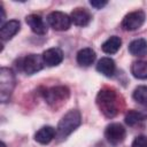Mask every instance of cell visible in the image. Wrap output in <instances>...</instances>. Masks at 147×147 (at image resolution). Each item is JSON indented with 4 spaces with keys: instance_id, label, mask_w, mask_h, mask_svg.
<instances>
[{
    "instance_id": "cell-1",
    "label": "cell",
    "mask_w": 147,
    "mask_h": 147,
    "mask_svg": "<svg viewBox=\"0 0 147 147\" xmlns=\"http://www.w3.org/2000/svg\"><path fill=\"white\" fill-rule=\"evenodd\" d=\"M96 105L100 111L108 118L114 117L118 111L117 96L115 91L110 88L101 90L96 95Z\"/></svg>"
},
{
    "instance_id": "cell-2",
    "label": "cell",
    "mask_w": 147,
    "mask_h": 147,
    "mask_svg": "<svg viewBox=\"0 0 147 147\" xmlns=\"http://www.w3.org/2000/svg\"><path fill=\"white\" fill-rule=\"evenodd\" d=\"M82 122L80 113L76 109L68 111L59 122L56 127V136L60 139H65L71 132H74Z\"/></svg>"
},
{
    "instance_id": "cell-3",
    "label": "cell",
    "mask_w": 147,
    "mask_h": 147,
    "mask_svg": "<svg viewBox=\"0 0 147 147\" xmlns=\"http://www.w3.org/2000/svg\"><path fill=\"white\" fill-rule=\"evenodd\" d=\"M15 86V77L10 69L1 68L0 70V99L2 102H6Z\"/></svg>"
},
{
    "instance_id": "cell-4",
    "label": "cell",
    "mask_w": 147,
    "mask_h": 147,
    "mask_svg": "<svg viewBox=\"0 0 147 147\" xmlns=\"http://www.w3.org/2000/svg\"><path fill=\"white\" fill-rule=\"evenodd\" d=\"M44 60L42 56L38 54H29L25 57L21 59V69L26 75H33L38 71H40L44 67Z\"/></svg>"
},
{
    "instance_id": "cell-5",
    "label": "cell",
    "mask_w": 147,
    "mask_h": 147,
    "mask_svg": "<svg viewBox=\"0 0 147 147\" xmlns=\"http://www.w3.org/2000/svg\"><path fill=\"white\" fill-rule=\"evenodd\" d=\"M47 22L56 31H65L71 25V18L69 15L62 11H52L47 16Z\"/></svg>"
},
{
    "instance_id": "cell-6",
    "label": "cell",
    "mask_w": 147,
    "mask_h": 147,
    "mask_svg": "<svg viewBox=\"0 0 147 147\" xmlns=\"http://www.w3.org/2000/svg\"><path fill=\"white\" fill-rule=\"evenodd\" d=\"M146 15L142 10H136V11H131L127 15H125V17L122 21V28L125 31H134L137 29H139L144 22H145Z\"/></svg>"
},
{
    "instance_id": "cell-7",
    "label": "cell",
    "mask_w": 147,
    "mask_h": 147,
    "mask_svg": "<svg viewBox=\"0 0 147 147\" xmlns=\"http://www.w3.org/2000/svg\"><path fill=\"white\" fill-rule=\"evenodd\" d=\"M125 129L119 123H111L106 127L105 137L107 141L111 145H118L121 144L125 138Z\"/></svg>"
},
{
    "instance_id": "cell-8",
    "label": "cell",
    "mask_w": 147,
    "mask_h": 147,
    "mask_svg": "<svg viewBox=\"0 0 147 147\" xmlns=\"http://www.w3.org/2000/svg\"><path fill=\"white\" fill-rule=\"evenodd\" d=\"M44 96L49 105H54L56 102L65 101L69 98V90L65 86L52 87V88H48L47 91H45Z\"/></svg>"
},
{
    "instance_id": "cell-9",
    "label": "cell",
    "mask_w": 147,
    "mask_h": 147,
    "mask_svg": "<svg viewBox=\"0 0 147 147\" xmlns=\"http://www.w3.org/2000/svg\"><path fill=\"white\" fill-rule=\"evenodd\" d=\"M42 60L44 63L48 67H55L59 65L62 60H63V52L60 48L53 47V48H48L42 53Z\"/></svg>"
},
{
    "instance_id": "cell-10",
    "label": "cell",
    "mask_w": 147,
    "mask_h": 147,
    "mask_svg": "<svg viewBox=\"0 0 147 147\" xmlns=\"http://www.w3.org/2000/svg\"><path fill=\"white\" fill-rule=\"evenodd\" d=\"M25 22L31 28V30L37 34L42 36L47 32V26H46V24H45V22L40 15H37V14L28 15L25 17Z\"/></svg>"
},
{
    "instance_id": "cell-11",
    "label": "cell",
    "mask_w": 147,
    "mask_h": 147,
    "mask_svg": "<svg viewBox=\"0 0 147 147\" xmlns=\"http://www.w3.org/2000/svg\"><path fill=\"white\" fill-rule=\"evenodd\" d=\"M55 136H56V130L53 126L47 125V126H42L36 132L34 140L41 145H46V144H49Z\"/></svg>"
},
{
    "instance_id": "cell-12",
    "label": "cell",
    "mask_w": 147,
    "mask_h": 147,
    "mask_svg": "<svg viewBox=\"0 0 147 147\" xmlns=\"http://www.w3.org/2000/svg\"><path fill=\"white\" fill-rule=\"evenodd\" d=\"M20 22L17 20H10L8 22H6L1 29H0V37L2 40H8L11 39L20 30Z\"/></svg>"
},
{
    "instance_id": "cell-13",
    "label": "cell",
    "mask_w": 147,
    "mask_h": 147,
    "mask_svg": "<svg viewBox=\"0 0 147 147\" xmlns=\"http://www.w3.org/2000/svg\"><path fill=\"white\" fill-rule=\"evenodd\" d=\"M71 22L77 26H86L91 21V15L85 8H76L70 15Z\"/></svg>"
},
{
    "instance_id": "cell-14",
    "label": "cell",
    "mask_w": 147,
    "mask_h": 147,
    "mask_svg": "<svg viewBox=\"0 0 147 147\" xmlns=\"http://www.w3.org/2000/svg\"><path fill=\"white\" fill-rule=\"evenodd\" d=\"M115 62L110 57H102L96 64V70L106 77H111L115 74Z\"/></svg>"
},
{
    "instance_id": "cell-15",
    "label": "cell",
    "mask_w": 147,
    "mask_h": 147,
    "mask_svg": "<svg viewBox=\"0 0 147 147\" xmlns=\"http://www.w3.org/2000/svg\"><path fill=\"white\" fill-rule=\"evenodd\" d=\"M94 60H95V52L90 47L83 48L77 53V62L82 67L91 65L94 62Z\"/></svg>"
},
{
    "instance_id": "cell-16",
    "label": "cell",
    "mask_w": 147,
    "mask_h": 147,
    "mask_svg": "<svg viewBox=\"0 0 147 147\" xmlns=\"http://www.w3.org/2000/svg\"><path fill=\"white\" fill-rule=\"evenodd\" d=\"M129 52L134 56H145V55H147V41L142 38L134 39L129 45Z\"/></svg>"
},
{
    "instance_id": "cell-17",
    "label": "cell",
    "mask_w": 147,
    "mask_h": 147,
    "mask_svg": "<svg viewBox=\"0 0 147 147\" xmlns=\"http://www.w3.org/2000/svg\"><path fill=\"white\" fill-rule=\"evenodd\" d=\"M121 45H122L121 38L117 37V36H113V37L108 38V39L102 44L101 48H102V51H103L105 53H107V54H115V53L119 49Z\"/></svg>"
},
{
    "instance_id": "cell-18",
    "label": "cell",
    "mask_w": 147,
    "mask_h": 147,
    "mask_svg": "<svg viewBox=\"0 0 147 147\" xmlns=\"http://www.w3.org/2000/svg\"><path fill=\"white\" fill-rule=\"evenodd\" d=\"M131 74L138 79H147V61H136L131 65Z\"/></svg>"
},
{
    "instance_id": "cell-19",
    "label": "cell",
    "mask_w": 147,
    "mask_h": 147,
    "mask_svg": "<svg viewBox=\"0 0 147 147\" xmlns=\"http://www.w3.org/2000/svg\"><path fill=\"white\" fill-rule=\"evenodd\" d=\"M147 117V114L140 111V110H130L126 115H125V123L130 126L136 125L137 123L144 121Z\"/></svg>"
},
{
    "instance_id": "cell-20",
    "label": "cell",
    "mask_w": 147,
    "mask_h": 147,
    "mask_svg": "<svg viewBox=\"0 0 147 147\" xmlns=\"http://www.w3.org/2000/svg\"><path fill=\"white\" fill-rule=\"evenodd\" d=\"M133 99L138 103L147 107V86H138L133 91Z\"/></svg>"
},
{
    "instance_id": "cell-21",
    "label": "cell",
    "mask_w": 147,
    "mask_h": 147,
    "mask_svg": "<svg viewBox=\"0 0 147 147\" xmlns=\"http://www.w3.org/2000/svg\"><path fill=\"white\" fill-rule=\"evenodd\" d=\"M131 147H147V137H145V136L136 137Z\"/></svg>"
},
{
    "instance_id": "cell-22",
    "label": "cell",
    "mask_w": 147,
    "mask_h": 147,
    "mask_svg": "<svg viewBox=\"0 0 147 147\" xmlns=\"http://www.w3.org/2000/svg\"><path fill=\"white\" fill-rule=\"evenodd\" d=\"M90 3H91V6H93V7H95V8H98V9H100V8H102V7H105L106 5H107V1H95V0H91L90 1Z\"/></svg>"
},
{
    "instance_id": "cell-23",
    "label": "cell",
    "mask_w": 147,
    "mask_h": 147,
    "mask_svg": "<svg viewBox=\"0 0 147 147\" xmlns=\"http://www.w3.org/2000/svg\"><path fill=\"white\" fill-rule=\"evenodd\" d=\"M1 147H6V145H5V142H1Z\"/></svg>"
}]
</instances>
